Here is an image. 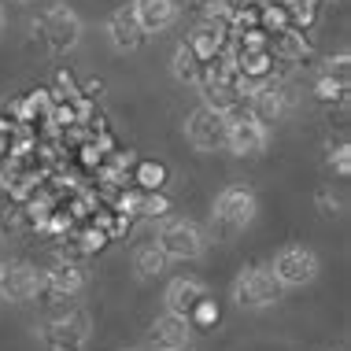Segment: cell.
I'll return each mask as SVG.
<instances>
[{
  "instance_id": "obj_1",
  "label": "cell",
  "mask_w": 351,
  "mask_h": 351,
  "mask_svg": "<svg viewBox=\"0 0 351 351\" xmlns=\"http://www.w3.org/2000/svg\"><path fill=\"white\" fill-rule=\"evenodd\" d=\"M93 340V318L74 300H63V307L37 326V344L45 351H85Z\"/></svg>"
},
{
  "instance_id": "obj_2",
  "label": "cell",
  "mask_w": 351,
  "mask_h": 351,
  "mask_svg": "<svg viewBox=\"0 0 351 351\" xmlns=\"http://www.w3.org/2000/svg\"><path fill=\"white\" fill-rule=\"evenodd\" d=\"M255 211H259V196H255V189L233 182V185H226L222 193L215 196L211 226H215L218 237H237V233H244L255 222Z\"/></svg>"
},
{
  "instance_id": "obj_3",
  "label": "cell",
  "mask_w": 351,
  "mask_h": 351,
  "mask_svg": "<svg viewBox=\"0 0 351 351\" xmlns=\"http://www.w3.org/2000/svg\"><path fill=\"white\" fill-rule=\"evenodd\" d=\"M37 34H41L45 49H49L52 56H67L82 45V34H85V23L82 15L74 12L71 4H63V0H56V4H49L41 15H37Z\"/></svg>"
},
{
  "instance_id": "obj_4",
  "label": "cell",
  "mask_w": 351,
  "mask_h": 351,
  "mask_svg": "<svg viewBox=\"0 0 351 351\" xmlns=\"http://www.w3.org/2000/svg\"><path fill=\"white\" fill-rule=\"evenodd\" d=\"M230 300H233L241 311H267V307H274V303L281 300V281L274 278L270 267L255 263V267H244V270L233 278Z\"/></svg>"
},
{
  "instance_id": "obj_5",
  "label": "cell",
  "mask_w": 351,
  "mask_h": 351,
  "mask_svg": "<svg viewBox=\"0 0 351 351\" xmlns=\"http://www.w3.org/2000/svg\"><path fill=\"white\" fill-rule=\"evenodd\" d=\"M156 244L167 259H178V263H193L207 252V237L193 218H167L156 233Z\"/></svg>"
},
{
  "instance_id": "obj_6",
  "label": "cell",
  "mask_w": 351,
  "mask_h": 351,
  "mask_svg": "<svg viewBox=\"0 0 351 351\" xmlns=\"http://www.w3.org/2000/svg\"><path fill=\"white\" fill-rule=\"evenodd\" d=\"M267 145H270V126L255 119L248 108H237L226 115V152L252 159V156H263Z\"/></svg>"
},
{
  "instance_id": "obj_7",
  "label": "cell",
  "mask_w": 351,
  "mask_h": 351,
  "mask_svg": "<svg viewBox=\"0 0 351 351\" xmlns=\"http://www.w3.org/2000/svg\"><path fill=\"white\" fill-rule=\"evenodd\" d=\"M252 115L259 122H267V126H278L296 111V89H292V82L278 78V74H270L267 82H259L252 89Z\"/></svg>"
},
{
  "instance_id": "obj_8",
  "label": "cell",
  "mask_w": 351,
  "mask_h": 351,
  "mask_svg": "<svg viewBox=\"0 0 351 351\" xmlns=\"http://www.w3.org/2000/svg\"><path fill=\"white\" fill-rule=\"evenodd\" d=\"M274 278L281 281V289H303L318 278L322 263H318V252L315 248H303V244H285V248L274 255L270 263Z\"/></svg>"
},
{
  "instance_id": "obj_9",
  "label": "cell",
  "mask_w": 351,
  "mask_h": 351,
  "mask_svg": "<svg viewBox=\"0 0 351 351\" xmlns=\"http://www.w3.org/2000/svg\"><path fill=\"white\" fill-rule=\"evenodd\" d=\"M207 300H211V292H207V285L200 278H174L167 285L163 292V307L170 315H182L196 326V315H211V307H207Z\"/></svg>"
},
{
  "instance_id": "obj_10",
  "label": "cell",
  "mask_w": 351,
  "mask_h": 351,
  "mask_svg": "<svg viewBox=\"0 0 351 351\" xmlns=\"http://www.w3.org/2000/svg\"><path fill=\"white\" fill-rule=\"evenodd\" d=\"M185 141L196 152H226V115L215 108H200L185 119Z\"/></svg>"
},
{
  "instance_id": "obj_11",
  "label": "cell",
  "mask_w": 351,
  "mask_h": 351,
  "mask_svg": "<svg viewBox=\"0 0 351 351\" xmlns=\"http://www.w3.org/2000/svg\"><path fill=\"white\" fill-rule=\"evenodd\" d=\"M41 292V270L30 263H0V303H30Z\"/></svg>"
},
{
  "instance_id": "obj_12",
  "label": "cell",
  "mask_w": 351,
  "mask_h": 351,
  "mask_svg": "<svg viewBox=\"0 0 351 351\" xmlns=\"http://www.w3.org/2000/svg\"><path fill=\"white\" fill-rule=\"evenodd\" d=\"M104 30H108V41L115 52H137L141 45L148 41V34L141 30V23H137V15L130 4L115 8V12L108 15V26H104Z\"/></svg>"
},
{
  "instance_id": "obj_13",
  "label": "cell",
  "mask_w": 351,
  "mask_h": 351,
  "mask_svg": "<svg viewBox=\"0 0 351 351\" xmlns=\"http://www.w3.org/2000/svg\"><path fill=\"white\" fill-rule=\"evenodd\" d=\"M196 337V326L182 315L163 311L156 322L148 326V348H189Z\"/></svg>"
},
{
  "instance_id": "obj_14",
  "label": "cell",
  "mask_w": 351,
  "mask_h": 351,
  "mask_svg": "<svg viewBox=\"0 0 351 351\" xmlns=\"http://www.w3.org/2000/svg\"><path fill=\"white\" fill-rule=\"evenodd\" d=\"M130 8H134L141 30L148 37L170 30V26L182 19V4H178V0H130Z\"/></svg>"
},
{
  "instance_id": "obj_15",
  "label": "cell",
  "mask_w": 351,
  "mask_h": 351,
  "mask_svg": "<svg viewBox=\"0 0 351 351\" xmlns=\"http://www.w3.org/2000/svg\"><path fill=\"white\" fill-rule=\"evenodd\" d=\"M82 289H85V274H82V267H74V263H56L52 270L41 274V292H49V296L60 300V303L82 296Z\"/></svg>"
},
{
  "instance_id": "obj_16",
  "label": "cell",
  "mask_w": 351,
  "mask_h": 351,
  "mask_svg": "<svg viewBox=\"0 0 351 351\" xmlns=\"http://www.w3.org/2000/svg\"><path fill=\"white\" fill-rule=\"evenodd\" d=\"M267 49H270L274 60H281V63H303L311 56V41L303 30H296V26H281V30L267 34Z\"/></svg>"
},
{
  "instance_id": "obj_17",
  "label": "cell",
  "mask_w": 351,
  "mask_h": 351,
  "mask_svg": "<svg viewBox=\"0 0 351 351\" xmlns=\"http://www.w3.org/2000/svg\"><path fill=\"white\" fill-rule=\"evenodd\" d=\"M204 71H207V63L193 52V45H189V41L178 45L174 60H170V74H174L182 85H200L204 82Z\"/></svg>"
},
{
  "instance_id": "obj_18",
  "label": "cell",
  "mask_w": 351,
  "mask_h": 351,
  "mask_svg": "<svg viewBox=\"0 0 351 351\" xmlns=\"http://www.w3.org/2000/svg\"><path fill=\"white\" fill-rule=\"evenodd\" d=\"M167 255L159 252V244H141V248L134 252V270H137V278H145V281H152V278H159V274L167 270Z\"/></svg>"
},
{
  "instance_id": "obj_19",
  "label": "cell",
  "mask_w": 351,
  "mask_h": 351,
  "mask_svg": "<svg viewBox=\"0 0 351 351\" xmlns=\"http://www.w3.org/2000/svg\"><path fill=\"white\" fill-rule=\"evenodd\" d=\"M315 97L322 100V104H344L348 100V85H340V82H333L329 74H322L318 71V78H315Z\"/></svg>"
},
{
  "instance_id": "obj_20",
  "label": "cell",
  "mask_w": 351,
  "mask_h": 351,
  "mask_svg": "<svg viewBox=\"0 0 351 351\" xmlns=\"http://www.w3.org/2000/svg\"><path fill=\"white\" fill-rule=\"evenodd\" d=\"M322 74H329V78L340 82V85H351V56H348V52L329 56L326 67H322Z\"/></svg>"
},
{
  "instance_id": "obj_21",
  "label": "cell",
  "mask_w": 351,
  "mask_h": 351,
  "mask_svg": "<svg viewBox=\"0 0 351 351\" xmlns=\"http://www.w3.org/2000/svg\"><path fill=\"white\" fill-rule=\"evenodd\" d=\"M329 167L337 170V178H348L351 174V148H348V141H340L337 148L329 145Z\"/></svg>"
},
{
  "instance_id": "obj_22",
  "label": "cell",
  "mask_w": 351,
  "mask_h": 351,
  "mask_svg": "<svg viewBox=\"0 0 351 351\" xmlns=\"http://www.w3.org/2000/svg\"><path fill=\"white\" fill-rule=\"evenodd\" d=\"M315 204H318V211L326 215V218H333V215H340V196H333V189H318V196H315Z\"/></svg>"
},
{
  "instance_id": "obj_23",
  "label": "cell",
  "mask_w": 351,
  "mask_h": 351,
  "mask_svg": "<svg viewBox=\"0 0 351 351\" xmlns=\"http://www.w3.org/2000/svg\"><path fill=\"white\" fill-rule=\"evenodd\" d=\"M137 351H189V348H148L145 344V348H137Z\"/></svg>"
},
{
  "instance_id": "obj_24",
  "label": "cell",
  "mask_w": 351,
  "mask_h": 351,
  "mask_svg": "<svg viewBox=\"0 0 351 351\" xmlns=\"http://www.w3.org/2000/svg\"><path fill=\"white\" fill-rule=\"evenodd\" d=\"M4 30H8V15H4V4H0V37H4Z\"/></svg>"
},
{
  "instance_id": "obj_25",
  "label": "cell",
  "mask_w": 351,
  "mask_h": 351,
  "mask_svg": "<svg viewBox=\"0 0 351 351\" xmlns=\"http://www.w3.org/2000/svg\"><path fill=\"white\" fill-rule=\"evenodd\" d=\"M8 4H19V8H30V4H37V0H8Z\"/></svg>"
},
{
  "instance_id": "obj_26",
  "label": "cell",
  "mask_w": 351,
  "mask_h": 351,
  "mask_svg": "<svg viewBox=\"0 0 351 351\" xmlns=\"http://www.w3.org/2000/svg\"><path fill=\"white\" fill-rule=\"evenodd\" d=\"M0 248H4V226H0Z\"/></svg>"
},
{
  "instance_id": "obj_27",
  "label": "cell",
  "mask_w": 351,
  "mask_h": 351,
  "mask_svg": "<svg viewBox=\"0 0 351 351\" xmlns=\"http://www.w3.org/2000/svg\"><path fill=\"white\" fill-rule=\"evenodd\" d=\"M322 4H337V0H322Z\"/></svg>"
},
{
  "instance_id": "obj_28",
  "label": "cell",
  "mask_w": 351,
  "mask_h": 351,
  "mask_svg": "<svg viewBox=\"0 0 351 351\" xmlns=\"http://www.w3.org/2000/svg\"><path fill=\"white\" fill-rule=\"evenodd\" d=\"M322 351H333V348H322Z\"/></svg>"
}]
</instances>
